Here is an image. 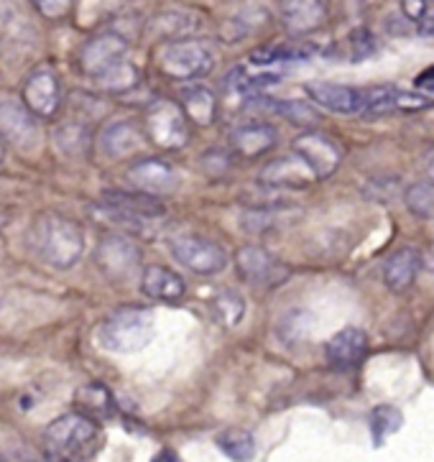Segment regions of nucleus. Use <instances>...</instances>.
<instances>
[{
	"label": "nucleus",
	"instance_id": "37",
	"mask_svg": "<svg viewBox=\"0 0 434 462\" xmlns=\"http://www.w3.org/2000/svg\"><path fill=\"white\" fill-rule=\"evenodd\" d=\"M417 88H420L421 92H432L434 95V67L424 69V72L417 77Z\"/></svg>",
	"mask_w": 434,
	"mask_h": 462
},
{
	"label": "nucleus",
	"instance_id": "32",
	"mask_svg": "<svg viewBox=\"0 0 434 462\" xmlns=\"http://www.w3.org/2000/svg\"><path fill=\"white\" fill-rule=\"evenodd\" d=\"M276 113H282L286 120L297 123V125H315L319 120V113H317L312 105L300 103V100H286V103L273 105Z\"/></svg>",
	"mask_w": 434,
	"mask_h": 462
},
{
	"label": "nucleus",
	"instance_id": "35",
	"mask_svg": "<svg viewBox=\"0 0 434 462\" xmlns=\"http://www.w3.org/2000/svg\"><path fill=\"white\" fill-rule=\"evenodd\" d=\"M31 3L49 21H61V18H67V15L72 14V8H75V0H31Z\"/></svg>",
	"mask_w": 434,
	"mask_h": 462
},
{
	"label": "nucleus",
	"instance_id": "25",
	"mask_svg": "<svg viewBox=\"0 0 434 462\" xmlns=\"http://www.w3.org/2000/svg\"><path fill=\"white\" fill-rule=\"evenodd\" d=\"M396 97H399V90L391 88V85L360 90V116H389V113H396Z\"/></svg>",
	"mask_w": 434,
	"mask_h": 462
},
{
	"label": "nucleus",
	"instance_id": "3",
	"mask_svg": "<svg viewBox=\"0 0 434 462\" xmlns=\"http://www.w3.org/2000/svg\"><path fill=\"white\" fill-rule=\"evenodd\" d=\"M153 337V317L146 310H125L103 322L97 340L107 353L128 356L143 350Z\"/></svg>",
	"mask_w": 434,
	"mask_h": 462
},
{
	"label": "nucleus",
	"instance_id": "13",
	"mask_svg": "<svg viewBox=\"0 0 434 462\" xmlns=\"http://www.w3.org/2000/svg\"><path fill=\"white\" fill-rule=\"evenodd\" d=\"M95 258H97V266L113 279H128L141 266V251L131 240L120 238V236L103 238V243L97 245Z\"/></svg>",
	"mask_w": 434,
	"mask_h": 462
},
{
	"label": "nucleus",
	"instance_id": "27",
	"mask_svg": "<svg viewBox=\"0 0 434 462\" xmlns=\"http://www.w3.org/2000/svg\"><path fill=\"white\" fill-rule=\"evenodd\" d=\"M315 54V46L307 44H273L266 49H255L251 61L254 64H273V61H294V60H309Z\"/></svg>",
	"mask_w": 434,
	"mask_h": 462
},
{
	"label": "nucleus",
	"instance_id": "36",
	"mask_svg": "<svg viewBox=\"0 0 434 462\" xmlns=\"http://www.w3.org/2000/svg\"><path fill=\"white\" fill-rule=\"evenodd\" d=\"M402 8H404V15L414 18V21L424 18V0H402Z\"/></svg>",
	"mask_w": 434,
	"mask_h": 462
},
{
	"label": "nucleus",
	"instance_id": "7",
	"mask_svg": "<svg viewBox=\"0 0 434 462\" xmlns=\"http://www.w3.org/2000/svg\"><path fill=\"white\" fill-rule=\"evenodd\" d=\"M169 251L180 261L184 269L199 276H215L227 266V254L217 243L197 236H180L169 240Z\"/></svg>",
	"mask_w": 434,
	"mask_h": 462
},
{
	"label": "nucleus",
	"instance_id": "18",
	"mask_svg": "<svg viewBox=\"0 0 434 462\" xmlns=\"http://www.w3.org/2000/svg\"><path fill=\"white\" fill-rule=\"evenodd\" d=\"M233 151L240 159H258L279 143V131L269 123H251L233 134Z\"/></svg>",
	"mask_w": 434,
	"mask_h": 462
},
{
	"label": "nucleus",
	"instance_id": "21",
	"mask_svg": "<svg viewBox=\"0 0 434 462\" xmlns=\"http://www.w3.org/2000/svg\"><path fill=\"white\" fill-rule=\"evenodd\" d=\"M141 291L151 299H162V301H177L184 297L187 286L180 273H174L171 269L164 266H149L143 271V279H141Z\"/></svg>",
	"mask_w": 434,
	"mask_h": 462
},
{
	"label": "nucleus",
	"instance_id": "12",
	"mask_svg": "<svg viewBox=\"0 0 434 462\" xmlns=\"http://www.w3.org/2000/svg\"><path fill=\"white\" fill-rule=\"evenodd\" d=\"M23 105L31 116L36 118H51L60 110L61 95H60V79L51 69H36L23 85Z\"/></svg>",
	"mask_w": 434,
	"mask_h": 462
},
{
	"label": "nucleus",
	"instance_id": "41",
	"mask_svg": "<svg viewBox=\"0 0 434 462\" xmlns=\"http://www.w3.org/2000/svg\"><path fill=\"white\" fill-rule=\"evenodd\" d=\"M3 149H5V146H3V141H0V162H3Z\"/></svg>",
	"mask_w": 434,
	"mask_h": 462
},
{
	"label": "nucleus",
	"instance_id": "26",
	"mask_svg": "<svg viewBox=\"0 0 434 462\" xmlns=\"http://www.w3.org/2000/svg\"><path fill=\"white\" fill-rule=\"evenodd\" d=\"M210 312L223 328H235L245 314V301L238 291H220L210 299Z\"/></svg>",
	"mask_w": 434,
	"mask_h": 462
},
{
	"label": "nucleus",
	"instance_id": "10",
	"mask_svg": "<svg viewBox=\"0 0 434 462\" xmlns=\"http://www.w3.org/2000/svg\"><path fill=\"white\" fill-rule=\"evenodd\" d=\"M235 269L238 273L254 286H279L289 279V269L279 258H273L269 251L258 248V245H243L235 254Z\"/></svg>",
	"mask_w": 434,
	"mask_h": 462
},
{
	"label": "nucleus",
	"instance_id": "8",
	"mask_svg": "<svg viewBox=\"0 0 434 462\" xmlns=\"http://www.w3.org/2000/svg\"><path fill=\"white\" fill-rule=\"evenodd\" d=\"M291 151L300 156L304 164L309 166V171L315 174V180H328V177H332L337 171L340 162H343L340 146L329 135L319 134V131H309V134L300 135L294 141Z\"/></svg>",
	"mask_w": 434,
	"mask_h": 462
},
{
	"label": "nucleus",
	"instance_id": "31",
	"mask_svg": "<svg viewBox=\"0 0 434 462\" xmlns=\"http://www.w3.org/2000/svg\"><path fill=\"white\" fill-rule=\"evenodd\" d=\"M402 424H404V417H402L399 409H393V406H381V409H375L374 417H371V432H374L375 445H381L386 437L399 432Z\"/></svg>",
	"mask_w": 434,
	"mask_h": 462
},
{
	"label": "nucleus",
	"instance_id": "19",
	"mask_svg": "<svg viewBox=\"0 0 434 462\" xmlns=\"http://www.w3.org/2000/svg\"><path fill=\"white\" fill-rule=\"evenodd\" d=\"M315 180V174L309 171V166L301 162L300 156H282L276 162H271L263 171H261V181L269 187H291L300 189L307 187L309 181Z\"/></svg>",
	"mask_w": 434,
	"mask_h": 462
},
{
	"label": "nucleus",
	"instance_id": "9",
	"mask_svg": "<svg viewBox=\"0 0 434 462\" xmlns=\"http://www.w3.org/2000/svg\"><path fill=\"white\" fill-rule=\"evenodd\" d=\"M39 123L23 103H0V141L15 151H33L39 146Z\"/></svg>",
	"mask_w": 434,
	"mask_h": 462
},
{
	"label": "nucleus",
	"instance_id": "1",
	"mask_svg": "<svg viewBox=\"0 0 434 462\" xmlns=\"http://www.w3.org/2000/svg\"><path fill=\"white\" fill-rule=\"evenodd\" d=\"M31 248L49 269L67 271L85 254V230L61 215H42L31 227Z\"/></svg>",
	"mask_w": 434,
	"mask_h": 462
},
{
	"label": "nucleus",
	"instance_id": "30",
	"mask_svg": "<svg viewBox=\"0 0 434 462\" xmlns=\"http://www.w3.org/2000/svg\"><path fill=\"white\" fill-rule=\"evenodd\" d=\"M217 445L233 460H251L254 457V437L243 430H227L217 437Z\"/></svg>",
	"mask_w": 434,
	"mask_h": 462
},
{
	"label": "nucleus",
	"instance_id": "23",
	"mask_svg": "<svg viewBox=\"0 0 434 462\" xmlns=\"http://www.w3.org/2000/svg\"><path fill=\"white\" fill-rule=\"evenodd\" d=\"M75 403L82 409V414H88L95 421L110 419L113 411H115V399H113V393L103 383H90V386L79 388L75 396Z\"/></svg>",
	"mask_w": 434,
	"mask_h": 462
},
{
	"label": "nucleus",
	"instance_id": "33",
	"mask_svg": "<svg viewBox=\"0 0 434 462\" xmlns=\"http://www.w3.org/2000/svg\"><path fill=\"white\" fill-rule=\"evenodd\" d=\"M57 143L67 153H79V151L85 149V143H88V128L85 125H75V123H67V125H61L60 131H57Z\"/></svg>",
	"mask_w": 434,
	"mask_h": 462
},
{
	"label": "nucleus",
	"instance_id": "39",
	"mask_svg": "<svg viewBox=\"0 0 434 462\" xmlns=\"http://www.w3.org/2000/svg\"><path fill=\"white\" fill-rule=\"evenodd\" d=\"M421 263L434 273V245H429V248H427V254L421 255Z\"/></svg>",
	"mask_w": 434,
	"mask_h": 462
},
{
	"label": "nucleus",
	"instance_id": "14",
	"mask_svg": "<svg viewBox=\"0 0 434 462\" xmlns=\"http://www.w3.org/2000/svg\"><path fill=\"white\" fill-rule=\"evenodd\" d=\"M146 146V131L134 120H118L110 123L103 135H100V151L106 153L110 162L128 159Z\"/></svg>",
	"mask_w": 434,
	"mask_h": 462
},
{
	"label": "nucleus",
	"instance_id": "22",
	"mask_svg": "<svg viewBox=\"0 0 434 462\" xmlns=\"http://www.w3.org/2000/svg\"><path fill=\"white\" fill-rule=\"evenodd\" d=\"M181 113L197 128H208L217 118V97L208 88H189L181 95Z\"/></svg>",
	"mask_w": 434,
	"mask_h": 462
},
{
	"label": "nucleus",
	"instance_id": "38",
	"mask_svg": "<svg viewBox=\"0 0 434 462\" xmlns=\"http://www.w3.org/2000/svg\"><path fill=\"white\" fill-rule=\"evenodd\" d=\"M420 31L424 36H434V14H424L420 21Z\"/></svg>",
	"mask_w": 434,
	"mask_h": 462
},
{
	"label": "nucleus",
	"instance_id": "11",
	"mask_svg": "<svg viewBox=\"0 0 434 462\" xmlns=\"http://www.w3.org/2000/svg\"><path fill=\"white\" fill-rule=\"evenodd\" d=\"M125 180L135 192H146L153 197L171 194L180 187L177 169L164 159H138L125 169Z\"/></svg>",
	"mask_w": 434,
	"mask_h": 462
},
{
	"label": "nucleus",
	"instance_id": "15",
	"mask_svg": "<svg viewBox=\"0 0 434 462\" xmlns=\"http://www.w3.org/2000/svg\"><path fill=\"white\" fill-rule=\"evenodd\" d=\"M368 353V337L365 332L358 328H345L340 329L325 347V356H328L329 365L332 368H340V371H350L356 368L360 360L365 358Z\"/></svg>",
	"mask_w": 434,
	"mask_h": 462
},
{
	"label": "nucleus",
	"instance_id": "2",
	"mask_svg": "<svg viewBox=\"0 0 434 462\" xmlns=\"http://www.w3.org/2000/svg\"><path fill=\"white\" fill-rule=\"evenodd\" d=\"M97 439V421L88 414H64L54 419L44 432V449L54 460L85 457V449Z\"/></svg>",
	"mask_w": 434,
	"mask_h": 462
},
{
	"label": "nucleus",
	"instance_id": "5",
	"mask_svg": "<svg viewBox=\"0 0 434 462\" xmlns=\"http://www.w3.org/2000/svg\"><path fill=\"white\" fill-rule=\"evenodd\" d=\"M125 54H128V42L113 31H103L79 46L77 64L92 79H103L107 72H113L118 64L125 61Z\"/></svg>",
	"mask_w": 434,
	"mask_h": 462
},
{
	"label": "nucleus",
	"instance_id": "29",
	"mask_svg": "<svg viewBox=\"0 0 434 462\" xmlns=\"http://www.w3.org/2000/svg\"><path fill=\"white\" fill-rule=\"evenodd\" d=\"M404 205L421 220H434V184L420 181L411 184L404 194Z\"/></svg>",
	"mask_w": 434,
	"mask_h": 462
},
{
	"label": "nucleus",
	"instance_id": "17",
	"mask_svg": "<svg viewBox=\"0 0 434 462\" xmlns=\"http://www.w3.org/2000/svg\"><path fill=\"white\" fill-rule=\"evenodd\" d=\"M282 21L294 36L312 33L325 23V5L322 0H282Z\"/></svg>",
	"mask_w": 434,
	"mask_h": 462
},
{
	"label": "nucleus",
	"instance_id": "20",
	"mask_svg": "<svg viewBox=\"0 0 434 462\" xmlns=\"http://www.w3.org/2000/svg\"><path fill=\"white\" fill-rule=\"evenodd\" d=\"M420 266L421 255L414 248H399L383 263V283L389 286L391 291L402 294L414 283L417 273H420Z\"/></svg>",
	"mask_w": 434,
	"mask_h": 462
},
{
	"label": "nucleus",
	"instance_id": "4",
	"mask_svg": "<svg viewBox=\"0 0 434 462\" xmlns=\"http://www.w3.org/2000/svg\"><path fill=\"white\" fill-rule=\"evenodd\" d=\"M215 67V57L208 46L195 39H180V42H169L159 51V69L171 79L189 82L197 77L210 75Z\"/></svg>",
	"mask_w": 434,
	"mask_h": 462
},
{
	"label": "nucleus",
	"instance_id": "40",
	"mask_svg": "<svg viewBox=\"0 0 434 462\" xmlns=\"http://www.w3.org/2000/svg\"><path fill=\"white\" fill-rule=\"evenodd\" d=\"M424 171H427V180L434 184V151H429V156H427V164H424Z\"/></svg>",
	"mask_w": 434,
	"mask_h": 462
},
{
	"label": "nucleus",
	"instance_id": "34",
	"mask_svg": "<svg viewBox=\"0 0 434 462\" xmlns=\"http://www.w3.org/2000/svg\"><path fill=\"white\" fill-rule=\"evenodd\" d=\"M135 82H138V72H135L131 64H125V61L118 64L113 72H107V75L103 77V85H106L107 90H113V92L131 90Z\"/></svg>",
	"mask_w": 434,
	"mask_h": 462
},
{
	"label": "nucleus",
	"instance_id": "28",
	"mask_svg": "<svg viewBox=\"0 0 434 462\" xmlns=\"http://www.w3.org/2000/svg\"><path fill=\"white\" fill-rule=\"evenodd\" d=\"M276 82H282V75H276V72H258V75H251L243 67L233 69L230 77H227V88L233 92H238V95H254V92L266 90V88L276 85Z\"/></svg>",
	"mask_w": 434,
	"mask_h": 462
},
{
	"label": "nucleus",
	"instance_id": "6",
	"mask_svg": "<svg viewBox=\"0 0 434 462\" xmlns=\"http://www.w3.org/2000/svg\"><path fill=\"white\" fill-rule=\"evenodd\" d=\"M187 123L180 105L174 103H156L146 113V123H143V131L153 146L164 151H180L187 146L189 141V131H187Z\"/></svg>",
	"mask_w": 434,
	"mask_h": 462
},
{
	"label": "nucleus",
	"instance_id": "16",
	"mask_svg": "<svg viewBox=\"0 0 434 462\" xmlns=\"http://www.w3.org/2000/svg\"><path fill=\"white\" fill-rule=\"evenodd\" d=\"M304 92L309 100L325 107L329 113L340 116H360V90L347 88V85H335V82H309Z\"/></svg>",
	"mask_w": 434,
	"mask_h": 462
},
{
	"label": "nucleus",
	"instance_id": "24",
	"mask_svg": "<svg viewBox=\"0 0 434 462\" xmlns=\"http://www.w3.org/2000/svg\"><path fill=\"white\" fill-rule=\"evenodd\" d=\"M103 202L113 205V208L128 209V212H138V215H146V217H162L164 215V205L146 192H106L103 194Z\"/></svg>",
	"mask_w": 434,
	"mask_h": 462
}]
</instances>
